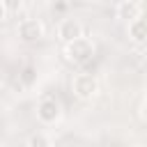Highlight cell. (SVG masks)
Returning a JSON list of instances; mask_svg holds the SVG:
<instances>
[{
    "label": "cell",
    "instance_id": "obj_5",
    "mask_svg": "<svg viewBox=\"0 0 147 147\" xmlns=\"http://www.w3.org/2000/svg\"><path fill=\"white\" fill-rule=\"evenodd\" d=\"M37 113H39V117H41L44 122H55L57 115H60V103H57L55 99H44V101L39 103Z\"/></svg>",
    "mask_w": 147,
    "mask_h": 147
},
{
    "label": "cell",
    "instance_id": "obj_6",
    "mask_svg": "<svg viewBox=\"0 0 147 147\" xmlns=\"http://www.w3.org/2000/svg\"><path fill=\"white\" fill-rule=\"evenodd\" d=\"M117 16L119 18H133V21H138L140 18V5L138 2H119L117 5Z\"/></svg>",
    "mask_w": 147,
    "mask_h": 147
},
{
    "label": "cell",
    "instance_id": "obj_9",
    "mask_svg": "<svg viewBox=\"0 0 147 147\" xmlns=\"http://www.w3.org/2000/svg\"><path fill=\"white\" fill-rule=\"evenodd\" d=\"M30 147H48V140H46V136H41V133L32 136V138H30Z\"/></svg>",
    "mask_w": 147,
    "mask_h": 147
},
{
    "label": "cell",
    "instance_id": "obj_7",
    "mask_svg": "<svg viewBox=\"0 0 147 147\" xmlns=\"http://www.w3.org/2000/svg\"><path fill=\"white\" fill-rule=\"evenodd\" d=\"M129 32L136 41H145L147 39V18H138V21H131L129 25Z\"/></svg>",
    "mask_w": 147,
    "mask_h": 147
},
{
    "label": "cell",
    "instance_id": "obj_10",
    "mask_svg": "<svg viewBox=\"0 0 147 147\" xmlns=\"http://www.w3.org/2000/svg\"><path fill=\"white\" fill-rule=\"evenodd\" d=\"M5 14H7V9H5V5L0 2V21H5Z\"/></svg>",
    "mask_w": 147,
    "mask_h": 147
},
{
    "label": "cell",
    "instance_id": "obj_3",
    "mask_svg": "<svg viewBox=\"0 0 147 147\" xmlns=\"http://www.w3.org/2000/svg\"><path fill=\"white\" fill-rule=\"evenodd\" d=\"M41 34H44V25L37 18H25L18 25V37L23 41H37V39H41Z\"/></svg>",
    "mask_w": 147,
    "mask_h": 147
},
{
    "label": "cell",
    "instance_id": "obj_11",
    "mask_svg": "<svg viewBox=\"0 0 147 147\" xmlns=\"http://www.w3.org/2000/svg\"><path fill=\"white\" fill-rule=\"evenodd\" d=\"M142 115H145V119H147V101H145V106H142Z\"/></svg>",
    "mask_w": 147,
    "mask_h": 147
},
{
    "label": "cell",
    "instance_id": "obj_8",
    "mask_svg": "<svg viewBox=\"0 0 147 147\" xmlns=\"http://www.w3.org/2000/svg\"><path fill=\"white\" fill-rule=\"evenodd\" d=\"M21 80H23V85H32V80H34V69H32V67H25L23 74H21Z\"/></svg>",
    "mask_w": 147,
    "mask_h": 147
},
{
    "label": "cell",
    "instance_id": "obj_2",
    "mask_svg": "<svg viewBox=\"0 0 147 147\" xmlns=\"http://www.w3.org/2000/svg\"><path fill=\"white\" fill-rule=\"evenodd\" d=\"M71 90H74V94L78 99H87V96H92L96 92V78L92 74H78L74 78V83H71Z\"/></svg>",
    "mask_w": 147,
    "mask_h": 147
},
{
    "label": "cell",
    "instance_id": "obj_4",
    "mask_svg": "<svg viewBox=\"0 0 147 147\" xmlns=\"http://www.w3.org/2000/svg\"><path fill=\"white\" fill-rule=\"evenodd\" d=\"M80 32H83V28H80V23H78L76 18H64V21L60 23V37H62L67 44L80 39Z\"/></svg>",
    "mask_w": 147,
    "mask_h": 147
},
{
    "label": "cell",
    "instance_id": "obj_1",
    "mask_svg": "<svg viewBox=\"0 0 147 147\" xmlns=\"http://www.w3.org/2000/svg\"><path fill=\"white\" fill-rule=\"evenodd\" d=\"M92 53H94L92 44H90L87 39H83V37L76 39V41H71V44H67V55H69V60H74V62H78V64H90Z\"/></svg>",
    "mask_w": 147,
    "mask_h": 147
}]
</instances>
